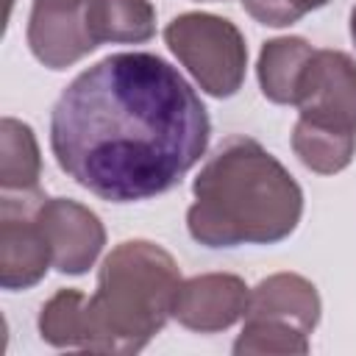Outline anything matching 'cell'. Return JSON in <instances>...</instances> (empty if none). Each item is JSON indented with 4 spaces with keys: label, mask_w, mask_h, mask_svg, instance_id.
Wrapping results in <instances>:
<instances>
[{
    "label": "cell",
    "mask_w": 356,
    "mask_h": 356,
    "mask_svg": "<svg viewBox=\"0 0 356 356\" xmlns=\"http://www.w3.org/2000/svg\"><path fill=\"white\" fill-rule=\"evenodd\" d=\"M209 114L184 75L153 53H114L56 100L50 147L58 167L111 203L172 189L206 153Z\"/></svg>",
    "instance_id": "cell-1"
},
{
    "label": "cell",
    "mask_w": 356,
    "mask_h": 356,
    "mask_svg": "<svg viewBox=\"0 0 356 356\" xmlns=\"http://www.w3.org/2000/svg\"><path fill=\"white\" fill-rule=\"evenodd\" d=\"M178 286V264L164 248L122 242L106 256L95 295L61 289L42 306V339L56 348L136 353L172 314Z\"/></svg>",
    "instance_id": "cell-2"
},
{
    "label": "cell",
    "mask_w": 356,
    "mask_h": 356,
    "mask_svg": "<svg viewBox=\"0 0 356 356\" xmlns=\"http://www.w3.org/2000/svg\"><path fill=\"white\" fill-rule=\"evenodd\" d=\"M186 211L192 239L206 248L273 245L286 239L303 214V192L284 164L259 142L231 136L192 184Z\"/></svg>",
    "instance_id": "cell-3"
},
{
    "label": "cell",
    "mask_w": 356,
    "mask_h": 356,
    "mask_svg": "<svg viewBox=\"0 0 356 356\" xmlns=\"http://www.w3.org/2000/svg\"><path fill=\"white\" fill-rule=\"evenodd\" d=\"M164 39L200 89L214 97H231L239 92L248 47L231 19L214 14H181L167 25Z\"/></svg>",
    "instance_id": "cell-4"
},
{
    "label": "cell",
    "mask_w": 356,
    "mask_h": 356,
    "mask_svg": "<svg viewBox=\"0 0 356 356\" xmlns=\"http://www.w3.org/2000/svg\"><path fill=\"white\" fill-rule=\"evenodd\" d=\"M295 106L300 122L314 128L356 134V64L339 50H314L300 83Z\"/></svg>",
    "instance_id": "cell-5"
},
{
    "label": "cell",
    "mask_w": 356,
    "mask_h": 356,
    "mask_svg": "<svg viewBox=\"0 0 356 356\" xmlns=\"http://www.w3.org/2000/svg\"><path fill=\"white\" fill-rule=\"evenodd\" d=\"M42 192H22L19 200L3 195L0 211V284L6 289H28L47 273L53 253L36 222Z\"/></svg>",
    "instance_id": "cell-6"
},
{
    "label": "cell",
    "mask_w": 356,
    "mask_h": 356,
    "mask_svg": "<svg viewBox=\"0 0 356 356\" xmlns=\"http://www.w3.org/2000/svg\"><path fill=\"white\" fill-rule=\"evenodd\" d=\"M36 222L47 236L53 267L61 273H70V275L86 273L103 250L106 231L97 214L75 200L44 197L36 209Z\"/></svg>",
    "instance_id": "cell-7"
},
{
    "label": "cell",
    "mask_w": 356,
    "mask_h": 356,
    "mask_svg": "<svg viewBox=\"0 0 356 356\" xmlns=\"http://www.w3.org/2000/svg\"><path fill=\"white\" fill-rule=\"evenodd\" d=\"M86 6L89 0H33L28 44L44 67L64 70L97 47L86 28Z\"/></svg>",
    "instance_id": "cell-8"
},
{
    "label": "cell",
    "mask_w": 356,
    "mask_h": 356,
    "mask_svg": "<svg viewBox=\"0 0 356 356\" xmlns=\"http://www.w3.org/2000/svg\"><path fill=\"white\" fill-rule=\"evenodd\" d=\"M250 292L242 278L228 273H209L184 281L172 300V317L200 334L222 331L245 317Z\"/></svg>",
    "instance_id": "cell-9"
},
{
    "label": "cell",
    "mask_w": 356,
    "mask_h": 356,
    "mask_svg": "<svg viewBox=\"0 0 356 356\" xmlns=\"http://www.w3.org/2000/svg\"><path fill=\"white\" fill-rule=\"evenodd\" d=\"M245 320H273L303 331L306 337L314 331L320 320V298L312 281L295 273H275L256 284L250 292V303Z\"/></svg>",
    "instance_id": "cell-10"
},
{
    "label": "cell",
    "mask_w": 356,
    "mask_h": 356,
    "mask_svg": "<svg viewBox=\"0 0 356 356\" xmlns=\"http://www.w3.org/2000/svg\"><path fill=\"white\" fill-rule=\"evenodd\" d=\"M86 28L95 44H136L156 33V11L147 0H89Z\"/></svg>",
    "instance_id": "cell-11"
},
{
    "label": "cell",
    "mask_w": 356,
    "mask_h": 356,
    "mask_svg": "<svg viewBox=\"0 0 356 356\" xmlns=\"http://www.w3.org/2000/svg\"><path fill=\"white\" fill-rule=\"evenodd\" d=\"M312 53L314 47L300 36H284L267 42L259 56V83L264 97H270L273 103L295 106L298 83Z\"/></svg>",
    "instance_id": "cell-12"
},
{
    "label": "cell",
    "mask_w": 356,
    "mask_h": 356,
    "mask_svg": "<svg viewBox=\"0 0 356 356\" xmlns=\"http://www.w3.org/2000/svg\"><path fill=\"white\" fill-rule=\"evenodd\" d=\"M39 147L33 131L6 117L0 122V186L3 192H39Z\"/></svg>",
    "instance_id": "cell-13"
},
{
    "label": "cell",
    "mask_w": 356,
    "mask_h": 356,
    "mask_svg": "<svg viewBox=\"0 0 356 356\" xmlns=\"http://www.w3.org/2000/svg\"><path fill=\"white\" fill-rule=\"evenodd\" d=\"M292 150L309 170L320 175H334L350 164L356 150V134H337L298 120L292 131Z\"/></svg>",
    "instance_id": "cell-14"
},
{
    "label": "cell",
    "mask_w": 356,
    "mask_h": 356,
    "mask_svg": "<svg viewBox=\"0 0 356 356\" xmlns=\"http://www.w3.org/2000/svg\"><path fill=\"white\" fill-rule=\"evenodd\" d=\"M309 339L303 331L273 323V320H245V331L234 342V353H306Z\"/></svg>",
    "instance_id": "cell-15"
},
{
    "label": "cell",
    "mask_w": 356,
    "mask_h": 356,
    "mask_svg": "<svg viewBox=\"0 0 356 356\" xmlns=\"http://www.w3.org/2000/svg\"><path fill=\"white\" fill-rule=\"evenodd\" d=\"M325 3L328 0H242L245 11L250 17H256L261 25H273V28L292 25L303 14H309Z\"/></svg>",
    "instance_id": "cell-16"
},
{
    "label": "cell",
    "mask_w": 356,
    "mask_h": 356,
    "mask_svg": "<svg viewBox=\"0 0 356 356\" xmlns=\"http://www.w3.org/2000/svg\"><path fill=\"white\" fill-rule=\"evenodd\" d=\"M350 36H353V44H356V8L350 14Z\"/></svg>",
    "instance_id": "cell-17"
},
{
    "label": "cell",
    "mask_w": 356,
    "mask_h": 356,
    "mask_svg": "<svg viewBox=\"0 0 356 356\" xmlns=\"http://www.w3.org/2000/svg\"><path fill=\"white\" fill-rule=\"evenodd\" d=\"M11 6H14V0H6V17L11 14Z\"/></svg>",
    "instance_id": "cell-18"
}]
</instances>
